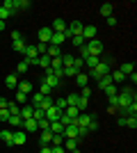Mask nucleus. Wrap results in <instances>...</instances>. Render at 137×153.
<instances>
[{"instance_id":"obj_37","label":"nucleus","mask_w":137,"mask_h":153,"mask_svg":"<svg viewBox=\"0 0 137 153\" xmlns=\"http://www.w3.org/2000/svg\"><path fill=\"white\" fill-rule=\"evenodd\" d=\"M53 103H55V101H53L50 96H44V98H41V105H39V108H41V110H48V108H53Z\"/></svg>"},{"instance_id":"obj_62","label":"nucleus","mask_w":137,"mask_h":153,"mask_svg":"<svg viewBox=\"0 0 137 153\" xmlns=\"http://www.w3.org/2000/svg\"><path fill=\"white\" fill-rule=\"evenodd\" d=\"M41 153H50V146L46 144V146H41Z\"/></svg>"},{"instance_id":"obj_30","label":"nucleus","mask_w":137,"mask_h":153,"mask_svg":"<svg viewBox=\"0 0 137 153\" xmlns=\"http://www.w3.org/2000/svg\"><path fill=\"white\" fill-rule=\"evenodd\" d=\"M7 123H9V126H23V119H21V114H9Z\"/></svg>"},{"instance_id":"obj_58","label":"nucleus","mask_w":137,"mask_h":153,"mask_svg":"<svg viewBox=\"0 0 137 153\" xmlns=\"http://www.w3.org/2000/svg\"><path fill=\"white\" fill-rule=\"evenodd\" d=\"M107 25L114 27V25H117V19H114V16H107Z\"/></svg>"},{"instance_id":"obj_13","label":"nucleus","mask_w":137,"mask_h":153,"mask_svg":"<svg viewBox=\"0 0 137 153\" xmlns=\"http://www.w3.org/2000/svg\"><path fill=\"white\" fill-rule=\"evenodd\" d=\"M25 142H27V135L23 133V130H16V133H14V146H23Z\"/></svg>"},{"instance_id":"obj_23","label":"nucleus","mask_w":137,"mask_h":153,"mask_svg":"<svg viewBox=\"0 0 137 153\" xmlns=\"http://www.w3.org/2000/svg\"><path fill=\"white\" fill-rule=\"evenodd\" d=\"M112 9H114V5H112V2H103V5H101V16H105V19H107V16H112Z\"/></svg>"},{"instance_id":"obj_53","label":"nucleus","mask_w":137,"mask_h":153,"mask_svg":"<svg viewBox=\"0 0 137 153\" xmlns=\"http://www.w3.org/2000/svg\"><path fill=\"white\" fill-rule=\"evenodd\" d=\"M37 123H39V130H48V126H50L48 119H41V121H37Z\"/></svg>"},{"instance_id":"obj_61","label":"nucleus","mask_w":137,"mask_h":153,"mask_svg":"<svg viewBox=\"0 0 137 153\" xmlns=\"http://www.w3.org/2000/svg\"><path fill=\"white\" fill-rule=\"evenodd\" d=\"M117 123H119L121 128H124V126H126V117H119V119H117Z\"/></svg>"},{"instance_id":"obj_34","label":"nucleus","mask_w":137,"mask_h":153,"mask_svg":"<svg viewBox=\"0 0 137 153\" xmlns=\"http://www.w3.org/2000/svg\"><path fill=\"white\" fill-rule=\"evenodd\" d=\"M7 110H9V114H21V105L16 101H14V103H7Z\"/></svg>"},{"instance_id":"obj_47","label":"nucleus","mask_w":137,"mask_h":153,"mask_svg":"<svg viewBox=\"0 0 137 153\" xmlns=\"http://www.w3.org/2000/svg\"><path fill=\"white\" fill-rule=\"evenodd\" d=\"M55 108H57L59 112H64V110H66V98H59V101H55Z\"/></svg>"},{"instance_id":"obj_31","label":"nucleus","mask_w":137,"mask_h":153,"mask_svg":"<svg viewBox=\"0 0 137 153\" xmlns=\"http://www.w3.org/2000/svg\"><path fill=\"white\" fill-rule=\"evenodd\" d=\"M62 146L71 153V151H76V149H78V140H64V144H62Z\"/></svg>"},{"instance_id":"obj_49","label":"nucleus","mask_w":137,"mask_h":153,"mask_svg":"<svg viewBox=\"0 0 137 153\" xmlns=\"http://www.w3.org/2000/svg\"><path fill=\"white\" fill-rule=\"evenodd\" d=\"M9 16H12V12H9V9H5V7H0V21H7Z\"/></svg>"},{"instance_id":"obj_27","label":"nucleus","mask_w":137,"mask_h":153,"mask_svg":"<svg viewBox=\"0 0 137 153\" xmlns=\"http://www.w3.org/2000/svg\"><path fill=\"white\" fill-rule=\"evenodd\" d=\"M41 98H44V96H41L39 91H32V96H30V105H32V108H39V105H41Z\"/></svg>"},{"instance_id":"obj_1","label":"nucleus","mask_w":137,"mask_h":153,"mask_svg":"<svg viewBox=\"0 0 137 153\" xmlns=\"http://www.w3.org/2000/svg\"><path fill=\"white\" fill-rule=\"evenodd\" d=\"M112 62H114V59L112 57H107V59H101V62L96 64V69H91L89 71V80H101V78L103 76H107V73H112Z\"/></svg>"},{"instance_id":"obj_10","label":"nucleus","mask_w":137,"mask_h":153,"mask_svg":"<svg viewBox=\"0 0 137 153\" xmlns=\"http://www.w3.org/2000/svg\"><path fill=\"white\" fill-rule=\"evenodd\" d=\"M64 41H66V37L62 34V32H53V37H50V41H48V46H57V48H59Z\"/></svg>"},{"instance_id":"obj_41","label":"nucleus","mask_w":137,"mask_h":153,"mask_svg":"<svg viewBox=\"0 0 137 153\" xmlns=\"http://www.w3.org/2000/svg\"><path fill=\"white\" fill-rule=\"evenodd\" d=\"M27 69H30V64H27L25 59H23V62H19V64H16V73H25Z\"/></svg>"},{"instance_id":"obj_21","label":"nucleus","mask_w":137,"mask_h":153,"mask_svg":"<svg viewBox=\"0 0 137 153\" xmlns=\"http://www.w3.org/2000/svg\"><path fill=\"white\" fill-rule=\"evenodd\" d=\"M64 114L69 117V119H73V121H76V117L80 114V110L76 108V105H66V110H64Z\"/></svg>"},{"instance_id":"obj_11","label":"nucleus","mask_w":137,"mask_h":153,"mask_svg":"<svg viewBox=\"0 0 137 153\" xmlns=\"http://www.w3.org/2000/svg\"><path fill=\"white\" fill-rule=\"evenodd\" d=\"M50 37H53V30H50V27H41V30H39V44H48Z\"/></svg>"},{"instance_id":"obj_42","label":"nucleus","mask_w":137,"mask_h":153,"mask_svg":"<svg viewBox=\"0 0 137 153\" xmlns=\"http://www.w3.org/2000/svg\"><path fill=\"white\" fill-rule=\"evenodd\" d=\"M39 66L48 69V66H50V57H48V55H39Z\"/></svg>"},{"instance_id":"obj_60","label":"nucleus","mask_w":137,"mask_h":153,"mask_svg":"<svg viewBox=\"0 0 137 153\" xmlns=\"http://www.w3.org/2000/svg\"><path fill=\"white\" fill-rule=\"evenodd\" d=\"M7 103H9V101H7L5 96H2V98H0V110H2V108H7Z\"/></svg>"},{"instance_id":"obj_57","label":"nucleus","mask_w":137,"mask_h":153,"mask_svg":"<svg viewBox=\"0 0 137 153\" xmlns=\"http://www.w3.org/2000/svg\"><path fill=\"white\" fill-rule=\"evenodd\" d=\"M50 153H66L64 146H50Z\"/></svg>"},{"instance_id":"obj_16","label":"nucleus","mask_w":137,"mask_h":153,"mask_svg":"<svg viewBox=\"0 0 137 153\" xmlns=\"http://www.w3.org/2000/svg\"><path fill=\"white\" fill-rule=\"evenodd\" d=\"M50 30H53V32H62V34H64L66 23H64L62 19H55V21H53V25H50Z\"/></svg>"},{"instance_id":"obj_50","label":"nucleus","mask_w":137,"mask_h":153,"mask_svg":"<svg viewBox=\"0 0 137 153\" xmlns=\"http://www.w3.org/2000/svg\"><path fill=\"white\" fill-rule=\"evenodd\" d=\"M7 119H9V110H7V108H2V110H0V121H2V123H7Z\"/></svg>"},{"instance_id":"obj_35","label":"nucleus","mask_w":137,"mask_h":153,"mask_svg":"<svg viewBox=\"0 0 137 153\" xmlns=\"http://www.w3.org/2000/svg\"><path fill=\"white\" fill-rule=\"evenodd\" d=\"M98 62H101V57H94V55H89V57L85 59V64L89 66V71H91V69H96V64H98Z\"/></svg>"},{"instance_id":"obj_26","label":"nucleus","mask_w":137,"mask_h":153,"mask_svg":"<svg viewBox=\"0 0 137 153\" xmlns=\"http://www.w3.org/2000/svg\"><path fill=\"white\" fill-rule=\"evenodd\" d=\"M5 85L7 87H19V76H16V73H9V76L5 78Z\"/></svg>"},{"instance_id":"obj_54","label":"nucleus","mask_w":137,"mask_h":153,"mask_svg":"<svg viewBox=\"0 0 137 153\" xmlns=\"http://www.w3.org/2000/svg\"><path fill=\"white\" fill-rule=\"evenodd\" d=\"M85 135H89L87 126H78V140H80V137H85Z\"/></svg>"},{"instance_id":"obj_44","label":"nucleus","mask_w":137,"mask_h":153,"mask_svg":"<svg viewBox=\"0 0 137 153\" xmlns=\"http://www.w3.org/2000/svg\"><path fill=\"white\" fill-rule=\"evenodd\" d=\"M71 44H73V46H78V48H80V46H85L87 41L82 39V34H78V37H73V39H71Z\"/></svg>"},{"instance_id":"obj_7","label":"nucleus","mask_w":137,"mask_h":153,"mask_svg":"<svg viewBox=\"0 0 137 153\" xmlns=\"http://www.w3.org/2000/svg\"><path fill=\"white\" fill-rule=\"evenodd\" d=\"M82 39L85 41L96 39V25H82Z\"/></svg>"},{"instance_id":"obj_38","label":"nucleus","mask_w":137,"mask_h":153,"mask_svg":"<svg viewBox=\"0 0 137 153\" xmlns=\"http://www.w3.org/2000/svg\"><path fill=\"white\" fill-rule=\"evenodd\" d=\"M78 76V71L73 69V66H69V69H62V78H76Z\"/></svg>"},{"instance_id":"obj_56","label":"nucleus","mask_w":137,"mask_h":153,"mask_svg":"<svg viewBox=\"0 0 137 153\" xmlns=\"http://www.w3.org/2000/svg\"><path fill=\"white\" fill-rule=\"evenodd\" d=\"M19 39H23L21 37V30H12V41H19Z\"/></svg>"},{"instance_id":"obj_2","label":"nucleus","mask_w":137,"mask_h":153,"mask_svg":"<svg viewBox=\"0 0 137 153\" xmlns=\"http://www.w3.org/2000/svg\"><path fill=\"white\" fill-rule=\"evenodd\" d=\"M135 101V94H133V89L130 87H126V89H121L117 94V112L121 117H124V110L128 108V105H130V103Z\"/></svg>"},{"instance_id":"obj_59","label":"nucleus","mask_w":137,"mask_h":153,"mask_svg":"<svg viewBox=\"0 0 137 153\" xmlns=\"http://www.w3.org/2000/svg\"><path fill=\"white\" fill-rule=\"evenodd\" d=\"M128 80H133V85H135V82H137V71H133L130 76H128Z\"/></svg>"},{"instance_id":"obj_9","label":"nucleus","mask_w":137,"mask_h":153,"mask_svg":"<svg viewBox=\"0 0 137 153\" xmlns=\"http://www.w3.org/2000/svg\"><path fill=\"white\" fill-rule=\"evenodd\" d=\"M59 114H62V112H59L57 108H55V103H53V108H48L46 110V119H48V121H59Z\"/></svg>"},{"instance_id":"obj_32","label":"nucleus","mask_w":137,"mask_h":153,"mask_svg":"<svg viewBox=\"0 0 137 153\" xmlns=\"http://www.w3.org/2000/svg\"><path fill=\"white\" fill-rule=\"evenodd\" d=\"M46 55H48V57H62V53H59V48L57 46H48V51H46Z\"/></svg>"},{"instance_id":"obj_5","label":"nucleus","mask_w":137,"mask_h":153,"mask_svg":"<svg viewBox=\"0 0 137 153\" xmlns=\"http://www.w3.org/2000/svg\"><path fill=\"white\" fill-rule=\"evenodd\" d=\"M41 82H46L48 87H50V89H57V87H59V78L55 76V73H50V71L46 69V78L41 80Z\"/></svg>"},{"instance_id":"obj_3","label":"nucleus","mask_w":137,"mask_h":153,"mask_svg":"<svg viewBox=\"0 0 137 153\" xmlns=\"http://www.w3.org/2000/svg\"><path fill=\"white\" fill-rule=\"evenodd\" d=\"M78 34H82V23H80V21L66 23V30H64V37L66 39H73V37H78Z\"/></svg>"},{"instance_id":"obj_17","label":"nucleus","mask_w":137,"mask_h":153,"mask_svg":"<svg viewBox=\"0 0 137 153\" xmlns=\"http://www.w3.org/2000/svg\"><path fill=\"white\" fill-rule=\"evenodd\" d=\"M32 112H34L32 105H21V119H23V121H25V119H32Z\"/></svg>"},{"instance_id":"obj_18","label":"nucleus","mask_w":137,"mask_h":153,"mask_svg":"<svg viewBox=\"0 0 137 153\" xmlns=\"http://www.w3.org/2000/svg\"><path fill=\"white\" fill-rule=\"evenodd\" d=\"M119 71H121V73H124V76L128 78V76L133 73V71H135V64H133V62H124L121 66H119Z\"/></svg>"},{"instance_id":"obj_15","label":"nucleus","mask_w":137,"mask_h":153,"mask_svg":"<svg viewBox=\"0 0 137 153\" xmlns=\"http://www.w3.org/2000/svg\"><path fill=\"white\" fill-rule=\"evenodd\" d=\"M39 144L41 146H46V144H48V146H50V140H53V133L50 130H39Z\"/></svg>"},{"instance_id":"obj_46","label":"nucleus","mask_w":137,"mask_h":153,"mask_svg":"<svg viewBox=\"0 0 137 153\" xmlns=\"http://www.w3.org/2000/svg\"><path fill=\"white\" fill-rule=\"evenodd\" d=\"M50 91H53V89L48 87V85L41 82V87H39V94H41V96H50Z\"/></svg>"},{"instance_id":"obj_45","label":"nucleus","mask_w":137,"mask_h":153,"mask_svg":"<svg viewBox=\"0 0 137 153\" xmlns=\"http://www.w3.org/2000/svg\"><path fill=\"white\" fill-rule=\"evenodd\" d=\"M126 126L135 130V128H137V117H126Z\"/></svg>"},{"instance_id":"obj_24","label":"nucleus","mask_w":137,"mask_h":153,"mask_svg":"<svg viewBox=\"0 0 137 153\" xmlns=\"http://www.w3.org/2000/svg\"><path fill=\"white\" fill-rule=\"evenodd\" d=\"M19 91H23V94H32V82H27V80H21L19 82Z\"/></svg>"},{"instance_id":"obj_39","label":"nucleus","mask_w":137,"mask_h":153,"mask_svg":"<svg viewBox=\"0 0 137 153\" xmlns=\"http://www.w3.org/2000/svg\"><path fill=\"white\" fill-rule=\"evenodd\" d=\"M62 144H64V135H53L50 146H62Z\"/></svg>"},{"instance_id":"obj_22","label":"nucleus","mask_w":137,"mask_h":153,"mask_svg":"<svg viewBox=\"0 0 137 153\" xmlns=\"http://www.w3.org/2000/svg\"><path fill=\"white\" fill-rule=\"evenodd\" d=\"M25 39H19V41H12V48H14V51H16V53H21V55H23V53H25Z\"/></svg>"},{"instance_id":"obj_29","label":"nucleus","mask_w":137,"mask_h":153,"mask_svg":"<svg viewBox=\"0 0 137 153\" xmlns=\"http://www.w3.org/2000/svg\"><path fill=\"white\" fill-rule=\"evenodd\" d=\"M73 62H76V57H73V55H62V69L73 66Z\"/></svg>"},{"instance_id":"obj_48","label":"nucleus","mask_w":137,"mask_h":153,"mask_svg":"<svg viewBox=\"0 0 137 153\" xmlns=\"http://www.w3.org/2000/svg\"><path fill=\"white\" fill-rule=\"evenodd\" d=\"M87 130H89V133H96V130H98V121H96V119H91V121L87 123Z\"/></svg>"},{"instance_id":"obj_8","label":"nucleus","mask_w":137,"mask_h":153,"mask_svg":"<svg viewBox=\"0 0 137 153\" xmlns=\"http://www.w3.org/2000/svg\"><path fill=\"white\" fill-rule=\"evenodd\" d=\"M0 140L5 142L7 146H14V130H7V128H2V130H0Z\"/></svg>"},{"instance_id":"obj_12","label":"nucleus","mask_w":137,"mask_h":153,"mask_svg":"<svg viewBox=\"0 0 137 153\" xmlns=\"http://www.w3.org/2000/svg\"><path fill=\"white\" fill-rule=\"evenodd\" d=\"M91 119H94L91 114H87V112H80V114L76 117V121H73V123H76V126H87Z\"/></svg>"},{"instance_id":"obj_4","label":"nucleus","mask_w":137,"mask_h":153,"mask_svg":"<svg viewBox=\"0 0 137 153\" xmlns=\"http://www.w3.org/2000/svg\"><path fill=\"white\" fill-rule=\"evenodd\" d=\"M87 51H89V55H94V57H101V55H103V44H101V41H98V39H91V41H87Z\"/></svg>"},{"instance_id":"obj_14","label":"nucleus","mask_w":137,"mask_h":153,"mask_svg":"<svg viewBox=\"0 0 137 153\" xmlns=\"http://www.w3.org/2000/svg\"><path fill=\"white\" fill-rule=\"evenodd\" d=\"M23 128H25V133H37V130H39V123L34 121V119H25V121H23Z\"/></svg>"},{"instance_id":"obj_51","label":"nucleus","mask_w":137,"mask_h":153,"mask_svg":"<svg viewBox=\"0 0 137 153\" xmlns=\"http://www.w3.org/2000/svg\"><path fill=\"white\" fill-rule=\"evenodd\" d=\"M76 101H78V94H69L66 96V105H76Z\"/></svg>"},{"instance_id":"obj_43","label":"nucleus","mask_w":137,"mask_h":153,"mask_svg":"<svg viewBox=\"0 0 137 153\" xmlns=\"http://www.w3.org/2000/svg\"><path fill=\"white\" fill-rule=\"evenodd\" d=\"M105 94H107V98H110V96H117L119 94V91H117V85H110V87H105Z\"/></svg>"},{"instance_id":"obj_25","label":"nucleus","mask_w":137,"mask_h":153,"mask_svg":"<svg viewBox=\"0 0 137 153\" xmlns=\"http://www.w3.org/2000/svg\"><path fill=\"white\" fill-rule=\"evenodd\" d=\"M48 130H50L53 135H62V133H64V126H62L59 121H53L50 126H48Z\"/></svg>"},{"instance_id":"obj_52","label":"nucleus","mask_w":137,"mask_h":153,"mask_svg":"<svg viewBox=\"0 0 137 153\" xmlns=\"http://www.w3.org/2000/svg\"><path fill=\"white\" fill-rule=\"evenodd\" d=\"M2 7H5V9H9V12H16V9H14V0H5V2H2Z\"/></svg>"},{"instance_id":"obj_36","label":"nucleus","mask_w":137,"mask_h":153,"mask_svg":"<svg viewBox=\"0 0 137 153\" xmlns=\"http://www.w3.org/2000/svg\"><path fill=\"white\" fill-rule=\"evenodd\" d=\"M110 76H112V82H114V85H117V82H124V80H126V76H124L119 69L114 71V73H110Z\"/></svg>"},{"instance_id":"obj_55","label":"nucleus","mask_w":137,"mask_h":153,"mask_svg":"<svg viewBox=\"0 0 137 153\" xmlns=\"http://www.w3.org/2000/svg\"><path fill=\"white\" fill-rule=\"evenodd\" d=\"M80 96H82V98H89V96H91V89H89V87H82V91H80Z\"/></svg>"},{"instance_id":"obj_40","label":"nucleus","mask_w":137,"mask_h":153,"mask_svg":"<svg viewBox=\"0 0 137 153\" xmlns=\"http://www.w3.org/2000/svg\"><path fill=\"white\" fill-rule=\"evenodd\" d=\"M27 101H30V96H27V94H23V91L16 94V103H19V105H25Z\"/></svg>"},{"instance_id":"obj_19","label":"nucleus","mask_w":137,"mask_h":153,"mask_svg":"<svg viewBox=\"0 0 137 153\" xmlns=\"http://www.w3.org/2000/svg\"><path fill=\"white\" fill-rule=\"evenodd\" d=\"M76 82H78L80 89H82V87H89V76H87V73H78V76H76Z\"/></svg>"},{"instance_id":"obj_6","label":"nucleus","mask_w":137,"mask_h":153,"mask_svg":"<svg viewBox=\"0 0 137 153\" xmlns=\"http://www.w3.org/2000/svg\"><path fill=\"white\" fill-rule=\"evenodd\" d=\"M64 140H78V126L71 123V126H64Z\"/></svg>"},{"instance_id":"obj_33","label":"nucleus","mask_w":137,"mask_h":153,"mask_svg":"<svg viewBox=\"0 0 137 153\" xmlns=\"http://www.w3.org/2000/svg\"><path fill=\"white\" fill-rule=\"evenodd\" d=\"M30 7V0H14V9L19 12V9H27Z\"/></svg>"},{"instance_id":"obj_20","label":"nucleus","mask_w":137,"mask_h":153,"mask_svg":"<svg viewBox=\"0 0 137 153\" xmlns=\"http://www.w3.org/2000/svg\"><path fill=\"white\" fill-rule=\"evenodd\" d=\"M110 85H114V82H112V76L107 73V76H103V78L96 82V87H98V89H105V87H110Z\"/></svg>"},{"instance_id":"obj_28","label":"nucleus","mask_w":137,"mask_h":153,"mask_svg":"<svg viewBox=\"0 0 137 153\" xmlns=\"http://www.w3.org/2000/svg\"><path fill=\"white\" fill-rule=\"evenodd\" d=\"M87 105H89V98H82V96H78V101H76V108H78L80 112H85Z\"/></svg>"}]
</instances>
